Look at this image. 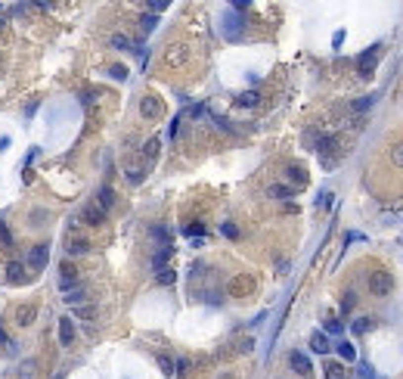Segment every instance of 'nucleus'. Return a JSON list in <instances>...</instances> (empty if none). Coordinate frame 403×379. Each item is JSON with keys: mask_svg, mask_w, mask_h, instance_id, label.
I'll list each match as a JSON object with an SVG mask.
<instances>
[{"mask_svg": "<svg viewBox=\"0 0 403 379\" xmlns=\"http://www.w3.org/2000/svg\"><path fill=\"white\" fill-rule=\"evenodd\" d=\"M143 177H146L143 168H131V171H128V180H131V183H143Z\"/></svg>", "mask_w": 403, "mask_h": 379, "instance_id": "obj_31", "label": "nucleus"}, {"mask_svg": "<svg viewBox=\"0 0 403 379\" xmlns=\"http://www.w3.org/2000/svg\"><path fill=\"white\" fill-rule=\"evenodd\" d=\"M155 156H158V140H149L143 146V159H146V162H155Z\"/></svg>", "mask_w": 403, "mask_h": 379, "instance_id": "obj_24", "label": "nucleus"}, {"mask_svg": "<svg viewBox=\"0 0 403 379\" xmlns=\"http://www.w3.org/2000/svg\"><path fill=\"white\" fill-rule=\"evenodd\" d=\"M332 205V193H319L316 196V209H329Z\"/></svg>", "mask_w": 403, "mask_h": 379, "instance_id": "obj_34", "label": "nucleus"}, {"mask_svg": "<svg viewBox=\"0 0 403 379\" xmlns=\"http://www.w3.org/2000/svg\"><path fill=\"white\" fill-rule=\"evenodd\" d=\"M152 236L155 239H168V230H165V227H152Z\"/></svg>", "mask_w": 403, "mask_h": 379, "instance_id": "obj_41", "label": "nucleus"}, {"mask_svg": "<svg viewBox=\"0 0 403 379\" xmlns=\"http://www.w3.org/2000/svg\"><path fill=\"white\" fill-rule=\"evenodd\" d=\"M165 62H168L171 68L186 65V47H183V44H174V47H168V53H165Z\"/></svg>", "mask_w": 403, "mask_h": 379, "instance_id": "obj_8", "label": "nucleus"}, {"mask_svg": "<svg viewBox=\"0 0 403 379\" xmlns=\"http://www.w3.org/2000/svg\"><path fill=\"white\" fill-rule=\"evenodd\" d=\"M221 230H224V236H229V239H236V236H239V230H236V227H233V224H224V227H221Z\"/></svg>", "mask_w": 403, "mask_h": 379, "instance_id": "obj_38", "label": "nucleus"}, {"mask_svg": "<svg viewBox=\"0 0 403 379\" xmlns=\"http://www.w3.org/2000/svg\"><path fill=\"white\" fill-rule=\"evenodd\" d=\"M22 271H25V268H22L19 261H13V264L6 268V277L13 280V283H25V273H22Z\"/></svg>", "mask_w": 403, "mask_h": 379, "instance_id": "obj_20", "label": "nucleus"}, {"mask_svg": "<svg viewBox=\"0 0 403 379\" xmlns=\"http://www.w3.org/2000/svg\"><path fill=\"white\" fill-rule=\"evenodd\" d=\"M81 221L90 224V227H96V224L106 221V212H102L96 202H87V205H84V212H81Z\"/></svg>", "mask_w": 403, "mask_h": 379, "instance_id": "obj_5", "label": "nucleus"}, {"mask_svg": "<svg viewBox=\"0 0 403 379\" xmlns=\"http://www.w3.org/2000/svg\"><path fill=\"white\" fill-rule=\"evenodd\" d=\"M378 56H382V44H375V47H369L366 53L357 56V72H360V78H372L375 65H378Z\"/></svg>", "mask_w": 403, "mask_h": 379, "instance_id": "obj_1", "label": "nucleus"}, {"mask_svg": "<svg viewBox=\"0 0 403 379\" xmlns=\"http://www.w3.org/2000/svg\"><path fill=\"white\" fill-rule=\"evenodd\" d=\"M62 298H65L68 305H78L81 298H84V289H81V286H78V289H72V292H62Z\"/></svg>", "mask_w": 403, "mask_h": 379, "instance_id": "obj_27", "label": "nucleus"}, {"mask_svg": "<svg viewBox=\"0 0 403 379\" xmlns=\"http://www.w3.org/2000/svg\"><path fill=\"white\" fill-rule=\"evenodd\" d=\"M270 196H273V199H292L295 190L285 187V183H273V187H270Z\"/></svg>", "mask_w": 403, "mask_h": 379, "instance_id": "obj_19", "label": "nucleus"}, {"mask_svg": "<svg viewBox=\"0 0 403 379\" xmlns=\"http://www.w3.org/2000/svg\"><path fill=\"white\" fill-rule=\"evenodd\" d=\"M391 289H394V277H391L388 271H372L369 273V292L372 295L385 298V295H391Z\"/></svg>", "mask_w": 403, "mask_h": 379, "instance_id": "obj_2", "label": "nucleus"}, {"mask_svg": "<svg viewBox=\"0 0 403 379\" xmlns=\"http://www.w3.org/2000/svg\"><path fill=\"white\" fill-rule=\"evenodd\" d=\"M68 255H87V252H90V243H87V239H68Z\"/></svg>", "mask_w": 403, "mask_h": 379, "instance_id": "obj_17", "label": "nucleus"}, {"mask_svg": "<svg viewBox=\"0 0 403 379\" xmlns=\"http://www.w3.org/2000/svg\"><path fill=\"white\" fill-rule=\"evenodd\" d=\"M289 364H292V370L301 376V379H310V376H313V367H310V358H307L304 351H292V354H289Z\"/></svg>", "mask_w": 403, "mask_h": 379, "instance_id": "obj_3", "label": "nucleus"}, {"mask_svg": "<svg viewBox=\"0 0 403 379\" xmlns=\"http://www.w3.org/2000/svg\"><path fill=\"white\" fill-rule=\"evenodd\" d=\"M341 41H344V31H335V38H332V47L338 50V47H341Z\"/></svg>", "mask_w": 403, "mask_h": 379, "instance_id": "obj_42", "label": "nucleus"}, {"mask_svg": "<svg viewBox=\"0 0 403 379\" xmlns=\"http://www.w3.org/2000/svg\"><path fill=\"white\" fill-rule=\"evenodd\" d=\"M329 336L326 332H313V336H310V351H316V354H329Z\"/></svg>", "mask_w": 403, "mask_h": 379, "instance_id": "obj_11", "label": "nucleus"}, {"mask_svg": "<svg viewBox=\"0 0 403 379\" xmlns=\"http://www.w3.org/2000/svg\"><path fill=\"white\" fill-rule=\"evenodd\" d=\"M3 345H6V332L0 329V348H3Z\"/></svg>", "mask_w": 403, "mask_h": 379, "instance_id": "obj_44", "label": "nucleus"}, {"mask_svg": "<svg viewBox=\"0 0 403 379\" xmlns=\"http://www.w3.org/2000/svg\"><path fill=\"white\" fill-rule=\"evenodd\" d=\"M391 162H394L397 168H403V140L391 146Z\"/></svg>", "mask_w": 403, "mask_h": 379, "instance_id": "obj_25", "label": "nucleus"}, {"mask_svg": "<svg viewBox=\"0 0 403 379\" xmlns=\"http://www.w3.org/2000/svg\"><path fill=\"white\" fill-rule=\"evenodd\" d=\"M149 9H152V16H155V13H165L168 3H165V0H155V3H149Z\"/></svg>", "mask_w": 403, "mask_h": 379, "instance_id": "obj_37", "label": "nucleus"}, {"mask_svg": "<svg viewBox=\"0 0 403 379\" xmlns=\"http://www.w3.org/2000/svg\"><path fill=\"white\" fill-rule=\"evenodd\" d=\"M335 351H338V358H341V361H348V364H351V361H357V348L351 345V342H344V339L335 345Z\"/></svg>", "mask_w": 403, "mask_h": 379, "instance_id": "obj_15", "label": "nucleus"}, {"mask_svg": "<svg viewBox=\"0 0 403 379\" xmlns=\"http://www.w3.org/2000/svg\"><path fill=\"white\" fill-rule=\"evenodd\" d=\"M205 115V106H192L189 109V118H202Z\"/></svg>", "mask_w": 403, "mask_h": 379, "instance_id": "obj_40", "label": "nucleus"}, {"mask_svg": "<svg viewBox=\"0 0 403 379\" xmlns=\"http://www.w3.org/2000/svg\"><path fill=\"white\" fill-rule=\"evenodd\" d=\"M326 379H344V367L335 364V361H329L326 364Z\"/></svg>", "mask_w": 403, "mask_h": 379, "instance_id": "obj_23", "label": "nucleus"}, {"mask_svg": "<svg viewBox=\"0 0 403 379\" xmlns=\"http://www.w3.org/2000/svg\"><path fill=\"white\" fill-rule=\"evenodd\" d=\"M183 233H186V236H202L205 227L202 224H186V227H183Z\"/></svg>", "mask_w": 403, "mask_h": 379, "instance_id": "obj_33", "label": "nucleus"}, {"mask_svg": "<svg viewBox=\"0 0 403 379\" xmlns=\"http://www.w3.org/2000/svg\"><path fill=\"white\" fill-rule=\"evenodd\" d=\"M360 379H375V370L369 364H360Z\"/></svg>", "mask_w": 403, "mask_h": 379, "instance_id": "obj_36", "label": "nucleus"}, {"mask_svg": "<svg viewBox=\"0 0 403 379\" xmlns=\"http://www.w3.org/2000/svg\"><path fill=\"white\" fill-rule=\"evenodd\" d=\"M372 103H375V94H369V97H363V100H357V103H354V109H357V112H366V109L372 106Z\"/></svg>", "mask_w": 403, "mask_h": 379, "instance_id": "obj_29", "label": "nucleus"}, {"mask_svg": "<svg viewBox=\"0 0 403 379\" xmlns=\"http://www.w3.org/2000/svg\"><path fill=\"white\" fill-rule=\"evenodd\" d=\"M242 28H245V22H242L236 13H226V16H224V34H226L229 41H236L239 34H242Z\"/></svg>", "mask_w": 403, "mask_h": 379, "instance_id": "obj_6", "label": "nucleus"}, {"mask_svg": "<svg viewBox=\"0 0 403 379\" xmlns=\"http://www.w3.org/2000/svg\"><path fill=\"white\" fill-rule=\"evenodd\" d=\"M140 112H143V118H158V115H161V103H158L155 97H143Z\"/></svg>", "mask_w": 403, "mask_h": 379, "instance_id": "obj_10", "label": "nucleus"}, {"mask_svg": "<svg viewBox=\"0 0 403 379\" xmlns=\"http://www.w3.org/2000/svg\"><path fill=\"white\" fill-rule=\"evenodd\" d=\"M47 261H50V246H47V243H41V246H34V249H31L28 264H31L34 271H44V268H47Z\"/></svg>", "mask_w": 403, "mask_h": 379, "instance_id": "obj_4", "label": "nucleus"}, {"mask_svg": "<svg viewBox=\"0 0 403 379\" xmlns=\"http://www.w3.org/2000/svg\"><path fill=\"white\" fill-rule=\"evenodd\" d=\"M0 31H3V19H0Z\"/></svg>", "mask_w": 403, "mask_h": 379, "instance_id": "obj_45", "label": "nucleus"}, {"mask_svg": "<svg viewBox=\"0 0 403 379\" xmlns=\"http://www.w3.org/2000/svg\"><path fill=\"white\" fill-rule=\"evenodd\" d=\"M112 47L115 50H131V41L124 38V34H112Z\"/></svg>", "mask_w": 403, "mask_h": 379, "instance_id": "obj_26", "label": "nucleus"}, {"mask_svg": "<svg viewBox=\"0 0 403 379\" xmlns=\"http://www.w3.org/2000/svg\"><path fill=\"white\" fill-rule=\"evenodd\" d=\"M341 329H344V326H341V320H326V332H335V336H338Z\"/></svg>", "mask_w": 403, "mask_h": 379, "instance_id": "obj_35", "label": "nucleus"}, {"mask_svg": "<svg viewBox=\"0 0 403 379\" xmlns=\"http://www.w3.org/2000/svg\"><path fill=\"white\" fill-rule=\"evenodd\" d=\"M258 103H261V94H258V90H245V94L236 97V106H242V109H251V106H258Z\"/></svg>", "mask_w": 403, "mask_h": 379, "instance_id": "obj_13", "label": "nucleus"}, {"mask_svg": "<svg viewBox=\"0 0 403 379\" xmlns=\"http://www.w3.org/2000/svg\"><path fill=\"white\" fill-rule=\"evenodd\" d=\"M59 342H62V345H72V342H75V324L68 317L59 320Z\"/></svg>", "mask_w": 403, "mask_h": 379, "instance_id": "obj_12", "label": "nucleus"}, {"mask_svg": "<svg viewBox=\"0 0 403 379\" xmlns=\"http://www.w3.org/2000/svg\"><path fill=\"white\" fill-rule=\"evenodd\" d=\"M285 174H289V180L295 183V187H304V183H307V174H304L301 165H289V171H285Z\"/></svg>", "mask_w": 403, "mask_h": 379, "instance_id": "obj_16", "label": "nucleus"}, {"mask_svg": "<svg viewBox=\"0 0 403 379\" xmlns=\"http://www.w3.org/2000/svg\"><path fill=\"white\" fill-rule=\"evenodd\" d=\"M341 308H344V311H351V308H354V292H348V295H344V302H341Z\"/></svg>", "mask_w": 403, "mask_h": 379, "instance_id": "obj_39", "label": "nucleus"}, {"mask_svg": "<svg viewBox=\"0 0 403 379\" xmlns=\"http://www.w3.org/2000/svg\"><path fill=\"white\" fill-rule=\"evenodd\" d=\"M155 22H158V19H155L152 13H149V16H143V19H140V28H143V34H149V31H155Z\"/></svg>", "mask_w": 403, "mask_h": 379, "instance_id": "obj_28", "label": "nucleus"}, {"mask_svg": "<svg viewBox=\"0 0 403 379\" xmlns=\"http://www.w3.org/2000/svg\"><path fill=\"white\" fill-rule=\"evenodd\" d=\"M59 289H62V292L78 289V273H75L72 264H62V271H59Z\"/></svg>", "mask_w": 403, "mask_h": 379, "instance_id": "obj_7", "label": "nucleus"}, {"mask_svg": "<svg viewBox=\"0 0 403 379\" xmlns=\"http://www.w3.org/2000/svg\"><path fill=\"white\" fill-rule=\"evenodd\" d=\"M96 205H99L102 212H109L112 205H115V190H112V187H102V190H99V196H96Z\"/></svg>", "mask_w": 403, "mask_h": 379, "instance_id": "obj_14", "label": "nucleus"}, {"mask_svg": "<svg viewBox=\"0 0 403 379\" xmlns=\"http://www.w3.org/2000/svg\"><path fill=\"white\" fill-rule=\"evenodd\" d=\"M109 75L115 78V81H124V78H128V68H124V65H112Z\"/></svg>", "mask_w": 403, "mask_h": 379, "instance_id": "obj_30", "label": "nucleus"}, {"mask_svg": "<svg viewBox=\"0 0 403 379\" xmlns=\"http://www.w3.org/2000/svg\"><path fill=\"white\" fill-rule=\"evenodd\" d=\"M171 252H174V249H171V246H165L161 252H155V255H152V268H155V271L168 268V258H171Z\"/></svg>", "mask_w": 403, "mask_h": 379, "instance_id": "obj_18", "label": "nucleus"}, {"mask_svg": "<svg viewBox=\"0 0 403 379\" xmlns=\"http://www.w3.org/2000/svg\"><path fill=\"white\" fill-rule=\"evenodd\" d=\"M34 317H38V305H19L16 308V324L19 326H31Z\"/></svg>", "mask_w": 403, "mask_h": 379, "instance_id": "obj_9", "label": "nucleus"}, {"mask_svg": "<svg viewBox=\"0 0 403 379\" xmlns=\"http://www.w3.org/2000/svg\"><path fill=\"white\" fill-rule=\"evenodd\" d=\"M155 280H158L161 286H171V283L177 280V273L171 271V268H161V271H155Z\"/></svg>", "mask_w": 403, "mask_h": 379, "instance_id": "obj_21", "label": "nucleus"}, {"mask_svg": "<svg viewBox=\"0 0 403 379\" xmlns=\"http://www.w3.org/2000/svg\"><path fill=\"white\" fill-rule=\"evenodd\" d=\"M354 239H366L363 233H348V236H344V243H354Z\"/></svg>", "mask_w": 403, "mask_h": 379, "instance_id": "obj_43", "label": "nucleus"}, {"mask_svg": "<svg viewBox=\"0 0 403 379\" xmlns=\"http://www.w3.org/2000/svg\"><path fill=\"white\" fill-rule=\"evenodd\" d=\"M357 336H363V332H369L372 329V317H360V320H354V326H351Z\"/></svg>", "mask_w": 403, "mask_h": 379, "instance_id": "obj_22", "label": "nucleus"}, {"mask_svg": "<svg viewBox=\"0 0 403 379\" xmlns=\"http://www.w3.org/2000/svg\"><path fill=\"white\" fill-rule=\"evenodd\" d=\"M158 367H161V373H174V361H171V358H165V354H161V358H158Z\"/></svg>", "mask_w": 403, "mask_h": 379, "instance_id": "obj_32", "label": "nucleus"}]
</instances>
